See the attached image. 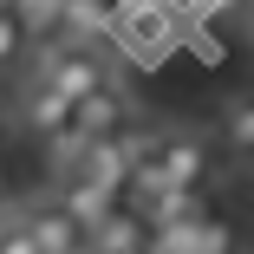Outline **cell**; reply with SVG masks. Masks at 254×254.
<instances>
[{"instance_id": "obj_7", "label": "cell", "mask_w": 254, "mask_h": 254, "mask_svg": "<svg viewBox=\"0 0 254 254\" xmlns=\"http://www.w3.org/2000/svg\"><path fill=\"white\" fill-rule=\"evenodd\" d=\"M124 20V7L118 0H59V39H98L105 26H118Z\"/></svg>"}, {"instance_id": "obj_6", "label": "cell", "mask_w": 254, "mask_h": 254, "mask_svg": "<svg viewBox=\"0 0 254 254\" xmlns=\"http://www.w3.org/2000/svg\"><path fill=\"white\" fill-rule=\"evenodd\" d=\"M72 124V105L53 91V85H39V78H26L20 85V130H33V137H53V130H65Z\"/></svg>"}, {"instance_id": "obj_2", "label": "cell", "mask_w": 254, "mask_h": 254, "mask_svg": "<svg viewBox=\"0 0 254 254\" xmlns=\"http://www.w3.org/2000/svg\"><path fill=\"white\" fill-rule=\"evenodd\" d=\"M20 222H26V235H33L39 254H78L85 248V222L65 209V202H33Z\"/></svg>"}, {"instance_id": "obj_10", "label": "cell", "mask_w": 254, "mask_h": 254, "mask_svg": "<svg viewBox=\"0 0 254 254\" xmlns=\"http://www.w3.org/2000/svg\"><path fill=\"white\" fill-rule=\"evenodd\" d=\"M0 254H39V248H33V235H26V222H20V215H7V222H0Z\"/></svg>"}, {"instance_id": "obj_1", "label": "cell", "mask_w": 254, "mask_h": 254, "mask_svg": "<svg viewBox=\"0 0 254 254\" xmlns=\"http://www.w3.org/2000/svg\"><path fill=\"white\" fill-rule=\"evenodd\" d=\"M33 78L53 85L65 105H78V98H91V91L111 85V65H105V53H91V39H59V46H46V53H39Z\"/></svg>"}, {"instance_id": "obj_4", "label": "cell", "mask_w": 254, "mask_h": 254, "mask_svg": "<svg viewBox=\"0 0 254 254\" xmlns=\"http://www.w3.org/2000/svg\"><path fill=\"white\" fill-rule=\"evenodd\" d=\"M124 124H130V105H124L118 85H105V91H91V98H78V105H72V130H78L85 143L124 137Z\"/></svg>"}, {"instance_id": "obj_8", "label": "cell", "mask_w": 254, "mask_h": 254, "mask_svg": "<svg viewBox=\"0 0 254 254\" xmlns=\"http://www.w3.org/2000/svg\"><path fill=\"white\" fill-rule=\"evenodd\" d=\"M222 150L235 163H254V91L228 98V111H222Z\"/></svg>"}, {"instance_id": "obj_9", "label": "cell", "mask_w": 254, "mask_h": 254, "mask_svg": "<svg viewBox=\"0 0 254 254\" xmlns=\"http://www.w3.org/2000/svg\"><path fill=\"white\" fill-rule=\"evenodd\" d=\"M26 20H20V7H13V0H0V72H7V65H20V53H26Z\"/></svg>"}, {"instance_id": "obj_3", "label": "cell", "mask_w": 254, "mask_h": 254, "mask_svg": "<svg viewBox=\"0 0 254 254\" xmlns=\"http://www.w3.org/2000/svg\"><path fill=\"white\" fill-rule=\"evenodd\" d=\"M157 163H163L170 189H202V183H209V143H202L195 130H170L157 143Z\"/></svg>"}, {"instance_id": "obj_11", "label": "cell", "mask_w": 254, "mask_h": 254, "mask_svg": "<svg viewBox=\"0 0 254 254\" xmlns=\"http://www.w3.org/2000/svg\"><path fill=\"white\" fill-rule=\"evenodd\" d=\"M0 222H7V202H0Z\"/></svg>"}, {"instance_id": "obj_5", "label": "cell", "mask_w": 254, "mask_h": 254, "mask_svg": "<svg viewBox=\"0 0 254 254\" xmlns=\"http://www.w3.org/2000/svg\"><path fill=\"white\" fill-rule=\"evenodd\" d=\"M85 241H91L98 254H137V248L150 241V228H143V215H137V209H118V202H111V209L85 228Z\"/></svg>"}]
</instances>
